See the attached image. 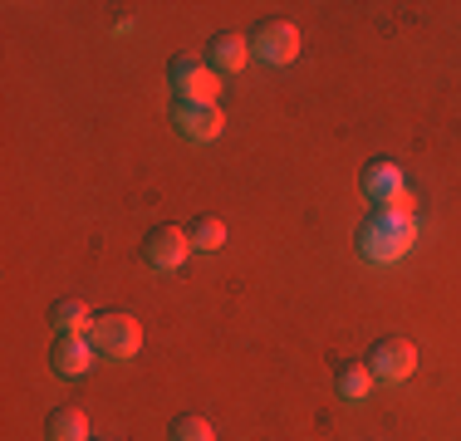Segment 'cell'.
<instances>
[{"mask_svg": "<svg viewBox=\"0 0 461 441\" xmlns=\"http://www.w3.org/2000/svg\"><path fill=\"white\" fill-rule=\"evenodd\" d=\"M412 240H417V216L393 212V206H373V212L358 220L354 246L368 265H398L412 250Z\"/></svg>", "mask_w": 461, "mask_h": 441, "instance_id": "1", "label": "cell"}, {"mask_svg": "<svg viewBox=\"0 0 461 441\" xmlns=\"http://www.w3.org/2000/svg\"><path fill=\"white\" fill-rule=\"evenodd\" d=\"M89 344H94L98 358H133L142 348V324L128 309H104L89 328Z\"/></svg>", "mask_w": 461, "mask_h": 441, "instance_id": "2", "label": "cell"}, {"mask_svg": "<svg viewBox=\"0 0 461 441\" xmlns=\"http://www.w3.org/2000/svg\"><path fill=\"white\" fill-rule=\"evenodd\" d=\"M167 84L177 88V104H216V94H221V74L196 54H172Z\"/></svg>", "mask_w": 461, "mask_h": 441, "instance_id": "3", "label": "cell"}, {"mask_svg": "<svg viewBox=\"0 0 461 441\" xmlns=\"http://www.w3.org/2000/svg\"><path fill=\"white\" fill-rule=\"evenodd\" d=\"M300 54V30L290 20H260L250 30V59L260 64H290Z\"/></svg>", "mask_w": 461, "mask_h": 441, "instance_id": "4", "label": "cell"}, {"mask_svg": "<svg viewBox=\"0 0 461 441\" xmlns=\"http://www.w3.org/2000/svg\"><path fill=\"white\" fill-rule=\"evenodd\" d=\"M364 363H368L373 382H402V378H412V368H417V348L408 338H378Z\"/></svg>", "mask_w": 461, "mask_h": 441, "instance_id": "5", "label": "cell"}, {"mask_svg": "<svg viewBox=\"0 0 461 441\" xmlns=\"http://www.w3.org/2000/svg\"><path fill=\"white\" fill-rule=\"evenodd\" d=\"M186 250H192V236L182 226H152L142 236V265L148 270H177L186 260Z\"/></svg>", "mask_w": 461, "mask_h": 441, "instance_id": "6", "label": "cell"}, {"mask_svg": "<svg viewBox=\"0 0 461 441\" xmlns=\"http://www.w3.org/2000/svg\"><path fill=\"white\" fill-rule=\"evenodd\" d=\"M358 186H364V196L373 206H393L402 192H408V176H402L398 162H388V158H373L364 176H358Z\"/></svg>", "mask_w": 461, "mask_h": 441, "instance_id": "7", "label": "cell"}, {"mask_svg": "<svg viewBox=\"0 0 461 441\" xmlns=\"http://www.w3.org/2000/svg\"><path fill=\"white\" fill-rule=\"evenodd\" d=\"M172 128H177L186 142H212L226 123H221V108L216 104H177L172 108Z\"/></svg>", "mask_w": 461, "mask_h": 441, "instance_id": "8", "label": "cell"}, {"mask_svg": "<svg viewBox=\"0 0 461 441\" xmlns=\"http://www.w3.org/2000/svg\"><path fill=\"white\" fill-rule=\"evenodd\" d=\"M94 344H89V334H69V338H54V348H50V368L59 373V378H84V373L94 368Z\"/></svg>", "mask_w": 461, "mask_h": 441, "instance_id": "9", "label": "cell"}, {"mask_svg": "<svg viewBox=\"0 0 461 441\" xmlns=\"http://www.w3.org/2000/svg\"><path fill=\"white\" fill-rule=\"evenodd\" d=\"M250 59V40L236 35V30H216L212 40H206V64H212L216 74H240Z\"/></svg>", "mask_w": 461, "mask_h": 441, "instance_id": "10", "label": "cell"}, {"mask_svg": "<svg viewBox=\"0 0 461 441\" xmlns=\"http://www.w3.org/2000/svg\"><path fill=\"white\" fill-rule=\"evenodd\" d=\"M373 388V373H368V363L364 358H344V363H334V392L344 397V402H364Z\"/></svg>", "mask_w": 461, "mask_h": 441, "instance_id": "11", "label": "cell"}, {"mask_svg": "<svg viewBox=\"0 0 461 441\" xmlns=\"http://www.w3.org/2000/svg\"><path fill=\"white\" fill-rule=\"evenodd\" d=\"M50 324H54V334H59V338H69V334H89V328H94V314L84 309V300L64 294V300L50 304Z\"/></svg>", "mask_w": 461, "mask_h": 441, "instance_id": "12", "label": "cell"}, {"mask_svg": "<svg viewBox=\"0 0 461 441\" xmlns=\"http://www.w3.org/2000/svg\"><path fill=\"white\" fill-rule=\"evenodd\" d=\"M45 436L50 441H94L89 436V417L79 412V407H54L45 417Z\"/></svg>", "mask_w": 461, "mask_h": 441, "instance_id": "13", "label": "cell"}, {"mask_svg": "<svg viewBox=\"0 0 461 441\" xmlns=\"http://www.w3.org/2000/svg\"><path fill=\"white\" fill-rule=\"evenodd\" d=\"M186 236H192V250H221L226 246V226L216 216H192V226H186Z\"/></svg>", "mask_w": 461, "mask_h": 441, "instance_id": "14", "label": "cell"}, {"mask_svg": "<svg viewBox=\"0 0 461 441\" xmlns=\"http://www.w3.org/2000/svg\"><path fill=\"white\" fill-rule=\"evenodd\" d=\"M167 441H216V436H212V422L202 412H177L167 427Z\"/></svg>", "mask_w": 461, "mask_h": 441, "instance_id": "15", "label": "cell"}]
</instances>
